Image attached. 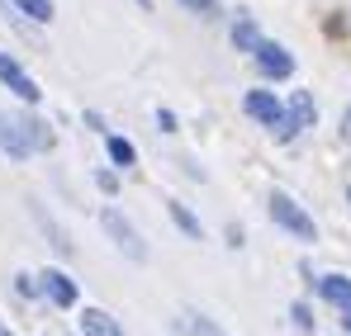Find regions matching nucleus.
<instances>
[{
  "label": "nucleus",
  "mask_w": 351,
  "mask_h": 336,
  "mask_svg": "<svg viewBox=\"0 0 351 336\" xmlns=\"http://www.w3.org/2000/svg\"><path fill=\"white\" fill-rule=\"evenodd\" d=\"M271 218H276V223L285 227V232H294L299 242H313V237H318L313 218H308V214H304V209L294 204V199L285 194V190H276V194H271Z\"/></svg>",
  "instance_id": "1"
},
{
  "label": "nucleus",
  "mask_w": 351,
  "mask_h": 336,
  "mask_svg": "<svg viewBox=\"0 0 351 336\" xmlns=\"http://www.w3.org/2000/svg\"><path fill=\"white\" fill-rule=\"evenodd\" d=\"M313 114H318V105H313V95L308 90H294L290 95V105H285V114H280V123L271 128L280 142H290V138H299L308 123H313Z\"/></svg>",
  "instance_id": "2"
},
{
  "label": "nucleus",
  "mask_w": 351,
  "mask_h": 336,
  "mask_svg": "<svg viewBox=\"0 0 351 336\" xmlns=\"http://www.w3.org/2000/svg\"><path fill=\"white\" fill-rule=\"evenodd\" d=\"M100 223H105V232L114 237V246L123 251V256H128V261H147V246H143L138 227L128 223V218H123L119 209H105V214H100Z\"/></svg>",
  "instance_id": "3"
},
{
  "label": "nucleus",
  "mask_w": 351,
  "mask_h": 336,
  "mask_svg": "<svg viewBox=\"0 0 351 336\" xmlns=\"http://www.w3.org/2000/svg\"><path fill=\"white\" fill-rule=\"evenodd\" d=\"M0 81H5V86L19 95V100H29V105H38V100H43L38 81H34V76H29V71H24V66H19L10 53H0Z\"/></svg>",
  "instance_id": "4"
},
{
  "label": "nucleus",
  "mask_w": 351,
  "mask_h": 336,
  "mask_svg": "<svg viewBox=\"0 0 351 336\" xmlns=\"http://www.w3.org/2000/svg\"><path fill=\"white\" fill-rule=\"evenodd\" d=\"M0 152H5V157H14V161H24V157L34 152L19 114H5V109H0Z\"/></svg>",
  "instance_id": "5"
},
{
  "label": "nucleus",
  "mask_w": 351,
  "mask_h": 336,
  "mask_svg": "<svg viewBox=\"0 0 351 336\" xmlns=\"http://www.w3.org/2000/svg\"><path fill=\"white\" fill-rule=\"evenodd\" d=\"M252 57H256V66H261L266 76H276V81H285V76L294 71V57H290V48L271 43V38H261V43L252 48Z\"/></svg>",
  "instance_id": "6"
},
{
  "label": "nucleus",
  "mask_w": 351,
  "mask_h": 336,
  "mask_svg": "<svg viewBox=\"0 0 351 336\" xmlns=\"http://www.w3.org/2000/svg\"><path fill=\"white\" fill-rule=\"evenodd\" d=\"M242 109L252 114L256 123H266V128H276L280 123V114H285V105L271 95V90H247V100H242Z\"/></svg>",
  "instance_id": "7"
},
{
  "label": "nucleus",
  "mask_w": 351,
  "mask_h": 336,
  "mask_svg": "<svg viewBox=\"0 0 351 336\" xmlns=\"http://www.w3.org/2000/svg\"><path fill=\"white\" fill-rule=\"evenodd\" d=\"M38 284H43V294H48L58 308H76V280H71V275L48 270V275H38Z\"/></svg>",
  "instance_id": "8"
},
{
  "label": "nucleus",
  "mask_w": 351,
  "mask_h": 336,
  "mask_svg": "<svg viewBox=\"0 0 351 336\" xmlns=\"http://www.w3.org/2000/svg\"><path fill=\"white\" fill-rule=\"evenodd\" d=\"M81 332L86 336H123L119 322L105 313V308H86V313H81Z\"/></svg>",
  "instance_id": "9"
},
{
  "label": "nucleus",
  "mask_w": 351,
  "mask_h": 336,
  "mask_svg": "<svg viewBox=\"0 0 351 336\" xmlns=\"http://www.w3.org/2000/svg\"><path fill=\"white\" fill-rule=\"evenodd\" d=\"M318 294H323L328 303L347 308V303H351V280H347V275H323V280H318Z\"/></svg>",
  "instance_id": "10"
},
{
  "label": "nucleus",
  "mask_w": 351,
  "mask_h": 336,
  "mask_svg": "<svg viewBox=\"0 0 351 336\" xmlns=\"http://www.w3.org/2000/svg\"><path fill=\"white\" fill-rule=\"evenodd\" d=\"M233 43H237V53H252V48L261 43V34H256L252 14H237V24H233Z\"/></svg>",
  "instance_id": "11"
},
{
  "label": "nucleus",
  "mask_w": 351,
  "mask_h": 336,
  "mask_svg": "<svg viewBox=\"0 0 351 336\" xmlns=\"http://www.w3.org/2000/svg\"><path fill=\"white\" fill-rule=\"evenodd\" d=\"M24 133H29V147H34V152H48V147H53V128H48L43 118H29V114H24Z\"/></svg>",
  "instance_id": "12"
},
{
  "label": "nucleus",
  "mask_w": 351,
  "mask_h": 336,
  "mask_svg": "<svg viewBox=\"0 0 351 336\" xmlns=\"http://www.w3.org/2000/svg\"><path fill=\"white\" fill-rule=\"evenodd\" d=\"M167 214H171V223L180 227L185 237H195V242H199V218H195V214H190V209H185L180 199H171V204H167Z\"/></svg>",
  "instance_id": "13"
},
{
  "label": "nucleus",
  "mask_w": 351,
  "mask_h": 336,
  "mask_svg": "<svg viewBox=\"0 0 351 336\" xmlns=\"http://www.w3.org/2000/svg\"><path fill=\"white\" fill-rule=\"evenodd\" d=\"M14 10H19V14H29L34 24H48V19L58 14V10H53V0H14Z\"/></svg>",
  "instance_id": "14"
},
{
  "label": "nucleus",
  "mask_w": 351,
  "mask_h": 336,
  "mask_svg": "<svg viewBox=\"0 0 351 336\" xmlns=\"http://www.w3.org/2000/svg\"><path fill=\"white\" fill-rule=\"evenodd\" d=\"M105 147H110V161H114V166H133V161H138L133 142H123V138H105Z\"/></svg>",
  "instance_id": "15"
},
{
  "label": "nucleus",
  "mask_w": 351,
  "mask_h": 336,
  "mask_svg": "<svg viewBox=\"0 0 351 336\" xmlns=\"http://www.w3.org/2000/svg\"><path fill=\"white\" fill-rule=\"evenodd\" d=\"M185 327H190L195 336H223L214 322H209V318H204V313H185Z\"/></svg>",
  "instance_id": "16"
},
{
  "label": "nucleus",
  "mask_w": 351,
  "mask_h": 336,
  "mask_svg": "<svg viewBox=\"0 0 351 336\" xmlns=\"http://www.w3.org/2000/svg\"><path fill=\"white\" fill-rule=\"evenodd\" d=\"M290 318H294V327H299V332H313V318H308V303H294V308H290Z\"/></svg>",
  "instance_id": "17"
},
{
  "label": "nucleus",
  "mask_w": 351,
  "mask_h": 336,
  "mask_svg": "<svg viewBox=\"0 0 351 336\" xmlns=\"http://www.w3.org/2000/svg\"><path fill=\"white\" fill-rule=\"evenodd\" d=\"M14 289H19V294H29V298H34V294H43V284L34 280V275H19V284H14Z\"/></svg>",
  "instance_id": "18"
},
{
  "label": "nucleus",
  "mask_w": 351,
  "mask_h": 336,
  "mask_svg": "<svg viewBox=\"0 0 351 336\" xmlns=\"http://www.w3.org/2000/svg\"><path fill=\"white\" fill-rule=\"evenodd\" d=\"M157 128H162V133H176V114L171 109H157Z\"/></svg>",
  "instance_id": "19"
},
{
  "label": "nucleus",
  "mask_w": 351,
  "mask_h": 336,
  "mask_svg": "<svg viewBox=\"0 0 351 336\" xmlns=\"http://www.w3.org/2000/svg\"><path fill=\"white\" fill-rule=\"evenodd\" d=\"M180 5H185V10H195V14H209L219 0H180Z\"/></svg>",
  "instance_id": "20"
},
{
  "label": "nucleus",
  "mask_w": 351,
  "mask_h": 336,
  "mask_svg": "<svg viewBox=\"0 0 351 336\" xmlns=\"http://www.w3.org/2000/svg\"><path fill=\"white\" fill-rule=\"evenodd\" d=\"M95 185H100L105 194H114V190H119V180H114V175H110V170H100V175H95Z\"/></svg>",
  "instance_id": "21"
},
{
  "label": "nucleus",
  "mask_w": 351,
  "mask_h": 336,
  "mask_svg": "<svg viewBox=\"0 0 351 336\" xmlns=\"http://www.w3.org/2000/svg\"><path fill=\"white\" fill-rule=\"evenodd\" d=\"M342 327H347V332H351V303H347V308H342Z\"/></svg>",
  "instance_id": "22"
},
{
  "label": "nucleus",
  "mask_w": 351,
  "mask_h": 336,
  "mask_svg": "<svg viewBox=\"0 0 351 336\" xmlns=\"http://www.w3.org/2000/svg\"><path fill=\"white\" fill-rule=\"evenodd\" d=\"M342 128H347V133H351V109H347V118H342Z\"/></svg>",
  "instance_id": "23"
},
{
  "label": "nucleus",
  "mask_w": 351,
  "mask_h": 336,
  "mask_svg": "<svg viewBox=\"0 0 351 336\" xmlns=\"http://www.w3.org/2000/svg\"><path fill=\"white\" fill-rule=\"evenodd\" d=\"M0 336H10V332H5V327H0Z\"/></svg>",
  "instance_id": "24"
},
{
  "label": "nucleus",
  "mask_w": 351,
  "mask_h": 336,
  "mask_svg": "<svg viewBox=\"0 0 351 336\" xmlns=\"http://www.w3.org/2000/svg\"><path fill=\"white\" fill-rule=\"evenodd\" d=\"M347 204H351V190H347Z\"/></svg>",
  "instance_id": "25"
},
{
  "label": "nucleus",
  "mask_w": 351,
  "mask_h": 336,
  "mask_svg": "<svg viewBox=\"0 0 351 336\" xmlns=\"http://www.w3.org/2000/svg\"><path fill=\"white\" fill-rule=\"evenodd\" d=\"M143 5H147V0H143Z\"/></svg>",
  "instance_id": "26"
}]
</instances>
